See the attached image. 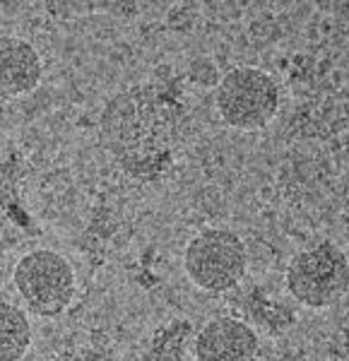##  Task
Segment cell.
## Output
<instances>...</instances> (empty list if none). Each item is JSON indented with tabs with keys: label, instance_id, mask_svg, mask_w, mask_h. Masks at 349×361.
Here are the masks:
<instances>
[{
	"label": "cell",
	"instance_id": "1",
	"mask_svg": "<svg viewBox=\"0 0 349 361\" xmlns=\"http://www.w3.org/2000/svg\"><path fill=\"white\" fill-rule=\"evenodd\" d=\"M248 253L241 236L231 229L200 231L183 253L185 275L195 287L209 294H222L234 289L246 275Z\"/></svg>",
	"mask_w": 349,
	"mask_h": 361
},
{
	"label": "cell",
	"instance_id": "2",
	"mask_svg": "<svg viewBox=\"0 0 349 361\" xmlns=\"http://www.w3.org/2000/svg\"><path fill=\"white\" fill-rule=\"evenodd\" d=\"M287 289L308 308L337 304L349 289L347 253L330 241L296 253L287 267Z\"/></svg>",
	"mask_w": 349,
	"mask_h": 361
},
{
	"label": "cell",
	"instance_id": "3",
	"mask_svg": "<svg viewBox=\"0 0 349 361\" xmlns=\"http://www.w3.org/2000/svg\"><path fill=\"white\" fill-rule=\"evenodd\" d=\"M214 106L226 126L238 130H258L275 118L279 87L260 68H234L219 80Z\"/></svg>",
	"mask_w": 349,
	"mask_h": 361
},
{
	"label": "cell",
	"instance_id": "4",
	"mask_svg": "<svg viewBox=\"0 0 349 361\" xmlns=\"http://www.w3.org/2000/svg\"><path fill=\"white\" fill-rule=\"evenodd\" d=\"M13 279L25 306L37 316H61L75 299V270L56 250L42 248L22 255Z\"/></svg>",
	"mask_w": 349,
	"mask_h": 361
},
{
	"label": "cell",
	"instance_id": "5",
	"mask_svg": "<svg viewBox=\"0 0 349 361\" xmlns=\"http://www.w3.org/2000/svg\"><path fill=\"white\" fill-rule=\"evenodd\" d=\"M197 361H258L260 340L251 325L236 318H214L195 337Z\"/></svg>",
	"mask_w": 349,
	"mask_h": 361
},
{
	"label": "cell",
	"instance_id": "6",
	"mask_svg": "<svg viewBox=\"0 0 349 361\" xmlns=\"http://www.w3.org/2000/svg\"><path fill=\"white\" fill-rule=\"evenodd\" d=\"M44 66L27 39L0 37V99L29 94L42 82Z\"/></svg>",
	"mask_w": 349,
	"mask_h": 361
},
{
	"label": "cell",
	"instance_id": "7",
	"mask_svg": "<svg viewBox=\"0 0 349 361\" xmlns=\"http://www.w3.org/2000/svg\"><path fill=\"white\" fill-rule=\"evenodd\" d=\"M32 345V323L27 313L0 301V361H20Z\"/></svg>",
	"mask_w": 349,
	"mask_h": 361
}]
</instances>
